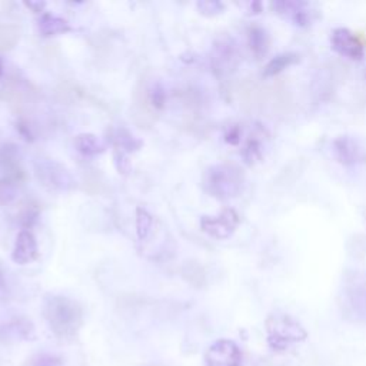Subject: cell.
Masks as SVG:
<instances>
[{"mask_svg":"<svg viewBox=\"0 0 366 366\" xmlns=\"http://www.w3.org/2000/svg\"><path fill=\"white\" fill-rule=\"evenodd\" d=\"M45 318L61 339H72L83 325L82 306L66 296H51L45 302Z\"/></svg>","mask_w":366,"mask_h":366,"instance_id":"6da1fadb","label":"cell"},{"mask_svg":"<svg viewBox=\"0 0 366 366\" xmlns=\"http://www.w3.org/2000/svg\"><path fill=\"white\" fill-rule=\"evenodd\" d=\"M242 170L234 164L211 166L204 176L205 191L218 199H231L238 197L244 189Z\"/></svg>","mask_w":366,"mask_h":366,"instance_id":"7a4b0ae2","label":"cell"},{"mask_svg":"<svg viewBox=\"0 0 366 366\" xmlns=\"http://www.w3.org/2000/svg\"><path fill=\"white\" fill-rule=\"evenodd\" d=\"M268 340L273 349H286L293 342L305 340L306 330L288 315H272L266 320Z\"/></svg>","mask_w":366,"mask_h":366,"instance_id":"3957f363","label":"cell"},{"mask_svg":"<svg viewBox=\"0 0 366 366\" xmlns=\"http://www.w3.org/2000/svg\"><path fill=\"white\" fill-rule=\"evenodd\" d=\"M36 174L42 185L51 191H68L73 185L70 173L53 160L39 162L36 166Z\"/></svg>","mask_w":366,"mask_h":366,"instance_id":"277c9868","label":"cell"},{"mask_svg":"<svg viewBox=\"0 0 366 366\" xmlns=\"http://www.w3.org/2000/svg\"><path fill=\"white\" fill-rule=\"evenodd\" d=\"M239 225V215L234 209H225L216 216H204L201 228L215 239H228Z\"/></svg>","mask_w":366,"mask_h":366,"instance_id":"5b68a950","label":"cell"},{"mask_svg":"<svg viewBox=\"0 0 366 366\" xmlns=\"http://www.w3.org/2000/svg\"><path fill=\"white\" fill-rule=\"evenodd\" d=\"M205 359L206 366H241L242 353L235 342L221 339L208 349Z\"/></svg>","mask_w":366,"mask_h":366,"instance_id":"8992f818","label":"cell"},{"mask_svg":"<svg viewBox=\"0 0 366 366\" xmlns=\"http://www.w3.org/2000/svg\"><path fill=\"white\" fill-rule=\"evenodd\" d=\"M330 43L333 51L347 59L359 61L365 55V43L356 33L350 32L346 28L335 29L330 36Z\"/></svg>","mask_w":366,"mask_h":366,"instance_id":"52a82bcc","label":"cell"},{"mask_svg":"<svg viewBox=\"0 0 366 366\" xmlns=\"http://www.w3.org/2000/svg\"><path fill=\"white\" fill-rule=\"evenodd\" d=\"M38 256L39 249L33 234L31 231H22L16 238L12 252V261L19 265H28L36 261Z\"/></svg>","mask_w":366,"mask_h":366,"instance_id":"ba28073f","label":"cell"},{"mask_svg":"<svg viewBox=\"0 0 366 366\" xmlns=\"http://www.w3.org/2000/svg\"><path fill=\"white\" fill-rule=\"evenodd\" d=\"M275 8L278 9L279 15L295 22V25H308L310 22V12L306 4H296V2H281L276 4Z\"/></svg>","mask_w":366,"mask_h":366,"instance_id":"9c48e42d","label":"cell"},{"mask_svg":"<svg viewBox=\"0 0 366 366\" xmlns=\"http://www.w3.org/2000/svg\"><path fill=\"white\" fill-rule=\"evenodd\" d=\"M333 152L339 162L345 164H352L359 159V147L356 142L347 136L338 137L333 142Z\"/></svg>","mask_w":366,"mask_h":366,"instance_id":"30bf717a","label":"cell"},{"mask_svg":"<svg viewBox=\"0 0 366 366\" xmlns=\"http://www.w3.org/2000/svg\"><path fill=\"white\" fill-rule=\"evenodd\" d=\"M0 335L8 339H32L35 330L31 322L25 319H18L4 326V329L0 330Z\"/></svg>","mask_w":366,"mask_h":366,"instance_id":"8fae6325","label":"cell"},{"mask_svg":"<svg viewBox=\"0 0 366 366\" xmlns=\"http://www.w3.org/2000/svg\"><path fill=\"white\" fill-rule=\"evenodd\" d=\"M39 29L43 36H56L72 31V28L65 19H61L53 15H42L39 21Z\"/></svg>","mask_w":366,"mask_h":366,"instance_id":"7c38bea8","label":"cell"},{"mask_svg":"<svg viewBox=\"0 0 366 366\" xmlns=\"http://www.w3.org/2000/svg\"><path fill=\"white\" fill-rule=\"evenodd\" d=\"M76 149L86 156H96L105 150L103 143L92 133H82L75 137Z\"/></svg>","mask_w":366,"mask_h":366,"instance_id":"4fadbf2b","label":"cell"},{"mask_svg":"<svg viewBox=\"0 0 366 366\" xmlns=\"http://www.w3.org/2000/svg\"><path fill=\"white\" fill-rule=\"evenodd\" d=\"M248 38H249V46H251L252 52L255 53V56L261 58L268 52L269 38H268V33L262 28H258V26L251 28Z\"/></svg>","mask_w":366,"mask_h":366,"instance_id":"5bb4252c","label":"cell"},{"mask_svg":"<svg viewBox=\"0 0 366 366\" xmlns=\"http://www.w3.org/2000/svg\"><path fill=\"white\" fill-rule=\"evenodd\" d=\"M116 150H122V152H135L140 147L142 142L137 140L133 135H130L126 129H117L113 137Z\"/></svg>","mask_w":366,"mask_h":366,"instance_id":"9a60e30c","label":"cell"},{"mask_svg":"<svg viewBox=\"0 0 366 366\" xmlns=\"http://www.w3.org/2000/svg\"><path fill=\"white\" fill-rule=\"evenodd\" d=\"M298 62V56L296 55H292V53H283V55H279L276 56L275 59H272L266 68H265V76H273V75H278L281 73L282 70H285L286 68H289L291 65L296 63Z\"/></svg>","mask_w":366,"mask_h":366,"instance_id":"2e32d148","label":"cell"},{"mask_svg":"<svg viewBox=\"0 0 366 366\" xmlns=\"http://www.w3.org/2000/svg\"><path fill=\"white\" fill-rule=\"evenodd\" d=\"M153 226V218L143 208L136 209V234L139 241H146Z\"/></svg>","mask_w":366,"mask_h":366,"instance_id":"e0dca14e","label":"cell"},{"mask_svg":"<svg viewBox=\"0 0 366 366\" xmlns=\"http://www.w3.org/2000/svg\"><path fill=\"white\" fill-rule=\"evenodd\" d=\"M62 365H63L62 357L55 355H48V353L38 355L31 362V366H62Z\"/></svg>","mask_w":366,"mask_h":366,"instance_id":"ac0fdd59","label":"cell"},{"mask_svg":"<svg viewBox=\"0 0 366 366\" xmlns=\"http://www.w3.org/2000/svg\"><path fill=\"white\" fill-rule=\"evenodd\" d=\"M149 100H150L152 106L156 108V109H162L164 106L166 93L162 89V86H159V85L153 86V89L149 92Z\"/></svg>","mask_w":366,"mask_h":366,"instance_id":"d6986e66","label":"cell"},{"mask_svg":"<svg viewBox=\"0 0 366 366\" xmlns=\"http://www.w3.org/2000/svg\"><path fill=\"white\" fill-rule=\"evenodd\" d=\"M198 9L201 11L202 15L215 16V15H218V14L222 12L224 5L219 4V2H199V4H198Z\"/></svg>","mask_w":366,"mask_h":366,"instance_id":"ffe728a7","label":"cell"},{"mask_svg":"<svg viewBox=\"0 0 366 366\" xmlns=\"http://www.w3.org/2000/svg\"><path fill=\"white\" fill-rule=\"evenodd\" d=\"M115 164H116L117 170L122 173H127L130 170V162H129L126 153L122 150L115 152Z\"/></svg>","mask_w":366,"mask_h":366,"instance_id":"44dd1931","label":"cell"},{"mask_svg":"<svg viewBox=\"0 0 366 366\" xmlns=\"http://www.w3.org/2000/svg\"><path fill=\"white\" fill-rule=\"evenodd\" d=\"M357 300H359V305H360V308L366 312V285L362 288V291L359 292V295H357Z\"/></svg>","mask_w":366,"mask_h":366,"instance_id":"7402d4cb","label":"cell"},{"mask_svg":"<svg viewBox=\"0 0 366 366\" xmlns=\"http://www.w3.org/2000/svg\"><path fill=\"white\" fill-rule=\"evenodd\" d=\"M2 73H4V65L0 62V76H2Z\"/></svg>","mask_w":366,"mask_h":366,"instance_id":"603a6c76","label":"cell"}]
</instances>
